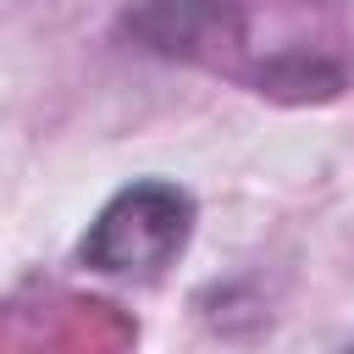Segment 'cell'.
I'll list each match as a JSON object with an SVG mask.
<instances>
[{"mask_svg": "<svg viewBox=\"0 0 354 354\" xmlns=\"http://www.w3.org/2000/svg\"><path fill=\"white\" fill-rule=\"evenodd\" d=\"M194 238V199L166 177H138L105 199L83 238V266L105 277H155Z\"/></svg>", "mask_w": 354, "mask_h": 354, "instance_id": "6da1fadb", "label": "cell"}]
</instances>
